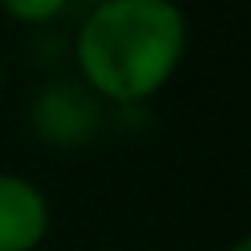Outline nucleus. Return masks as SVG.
Masks as SVG:
<instances>
[{
  "instance_id": "f257e3e1",
  "label": "nucleus",
  "mask_w": 251,
  "mask_h": 251,
  "mask_svg": "<svg viewBox=\"0 0 251 251\" xmlns=\"http://www.w3.org/2000/svg\"><path fill=\"white\" fill-rule=\"evenodd\" d=\"M75 78L106 106L157 98L188 55V16L176 0H98L71 43Z\"/></svg>"
},
{
  "instance_id": "20e7f679",
  "label": "nucleus",
  "mask_w": 251,
  "mask_h": 251,
  "mask_svg": "<svg viewBox=\"0 0 251 251\" xmlns=\"http://www.w3.org/2000/svg\"><path fill=\"white\" fill-rule=\"evenodd\" d=\"M67 8H71V0H0V12L12 24H24V27H47Z\"/></svg>"
},
{
  "instance_id": "f03ea898",
  "label": "nucleus",
  "mask_w": 251,
  "mask_h": 251,
  "mask_svg": "<svg viewBox=\"0 0 251 251\" xmlns=\"http://www.w3.org/2000/svg\"><path fill=\"white\" fill-rule=\"evenodd\" d=\"M31 133L51 149H78L102 126V102L78 78H51L27 106Z\"/></svg>"
},
{
  "instance_id": "423d86ee",
  "label": "nucleus",
  "mask_w": 251,
  "mask_h": 251,
  "mask_svg": "<svg viewBox=\"0 0 251 251\" xmlns=\"http://www.w3.org/2000/svg\"><path fill=\"white\" fill-rule=\"evenodd\" d=\"M0 86H4V63H0Z\"/></svg>"
},
{
  "instance_id": "7ed1b4c3",
  "label": "nucleus",
  "mask_w": 251,
  "mask_h": 251,
  "mask_svg": "<svg viewBox=\"0 0 251 251\" xmlns=\"http://www.w3.org/2000/svg\"><path fill=\"white\" fill-rule=\"evenodd\" d=\"M51 231L47 192L24 176L0 169V251H39Z\"/></svg>"
},
{
  "instance_id": "39448f33",
  "label": "nucleus",
  "mask_w": 251,
  "mask_h": 251,
  "mask_svg": "<svg viewBox=\"0 0 251 251\" xmlns=\"http://www.w3.org/2000/svg\"><path fill=\"white\" fill-rule=\"evenodd\" d=\"M224 251H251V239H247V235H239V239H231Z\"/></svg>"
}]
</instances>
